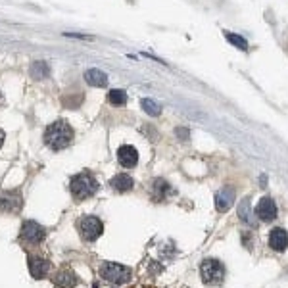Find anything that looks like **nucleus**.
Wrapping results in <instances>:
<instances>
[{
	"label": "nucleus",
	"instance_id": "f03ea898",
	"mask_svg": "<svg viewBox=\"0 0 288 288\" xmlns=\"http://www.w3.org/2000/svg\"><path fill=\"white\" fill-rule=\"evenodd\" d=\"M98 188H100V185H98L96 177L92 175L90 171L79 173L69 183V190H71V196H73L75 202H83L90 198V196H94L98 192Z\"/></svg>",
	"mask_w": 288,
	"mask_h": 288
},
{
	"label": "nucleus",
	"instance_id": "20e7f679",
	"mask_svg": "<svg viewBox=\"0 0 288 288\" xmlns=\"http://www.w3.org/2000/svg\"><path fill=\"white\" fill-rule=\"evenodd\" d=\"M100 277L117 287V285H125L131 281V269L125 265H119V263L104 262L100 265Z\"/></svg>",
	"mask_w": 288,
	"mask_h": 288
},
{
	"label": "nucleus",
	"instance_id": "b1692460",
	"mask_svg": "<svg viewBox=\"0 0 288 288\" xmlns=\"http://www.w3.org/2000/svg\"><path fill=\"white\" fill-rule=\"evenodd\" d=\"M4 138H6V135H4V131H2V129H0V146H2V144H4Z\"/></svg>",
	"mask_w": 288,
	"mask_h": 288
},
{
	"label": "nucleus",
	"instance_id": "393cba45",
	"mask_svg": "<svg viewBox=\"0 0 288 288\" xmlns=\"http://www.w3.org/2000/svg\"><path fill=\"white\" fill-rule=\"evenodd\" d=\"M262 187L263 188L267 187V177H265V175H262Z\"/></svg>",
	"mask_w": 288,
	"mask_h": 288
},
{
	"label": "nucleus",
	"instance_id": "6ab92c4d",
	"mask_svg": "<svg viewBox=\"0 0 288 288\" xmlns=\"http://www.w3.org/2000/svg\"><path fill=\"white\" fill-rule=\"evenodd\" d=\"M140 106H142V110L148 113V115H152V117H158V115L162 113V104L152 100V98H142Z\"/></svg>",
	"mask_w": 288,
	"mask_h": 288
},
{
	"label": "nucleus",
	"instance_id": "ddd939ff",
	"mask_svg": "<svg viewBox=\"0 0 288 288\" xmlns=\"http://www.w3.org/2000/svg\"><path fill=\"white\" fill-rule=\"evenodd\" d=\"M269 246L275 252H285L288 248V233L285 229L277 227L269 233Z\"/></svg>",
	"mask_w": 288,
	"mask_h": 288
},
{
	"label": "nucleus",
	"instance_id": "f3484780",
	"mask_svg": "<svg viewBox=\"0 0 288 288\" xmlns=\"http://www.w3.org/2000/svg\"><path fill=\"white\" fill-rule=\"evenodd\" d=\"M29 73H31L33 79H46V77L50 75V65L46 62H42V60L33 62L31 67H29Z\"/></svg>",
	"mask_w": 288,
	"mask_h": 288
},
{
	"label": "nucleus",
	"instance_id": "2eb2a0df",
	"mask_svg": "<svg viewBox=\"0 0 288 288\" xmlns=\"http://www.w3.org/2000/svg\"><path fill=\"white\" fill-rule=\"evenodd\" d=\"M85 81H87L90 87H106L108 85V75L100 71V69H87L85 71Z\"/></svg>",
	"mask_w": 288,
	"mask_h": 288
},
{
	"label": "nucleus",
	"instance_id": "dca6fc26",
	"mask_svg": "<svg viewBox=\"0 0 288 288\" xmlns=\"http://www.w3.org/2000/svg\"><path fill=\"white\" fill-rule=\"evenodd\" d=\"M173 190L169 187V183L167 181H163V179H156L154 181V185H152V196H154V200H165L167 198V194H171Z\"/></svg>",
	"mask_w": 288,
	"mask_h": 288
},
{
	"label": "nucleus",
	"instance_id": "5701e85b",
	"mask_svg": "<svg viewBox=\"0 0 288 288\" xmlns=\"http://www.w3.org/2000/svg\"><path fill=\"white\" fill-rule=\"evenodd\" d=\"M177 137H183V140H188V131L187 129H177Z\"/></svg>",
	"mask_w": 288,
	"mask_h": 288
},
{
	"label": "nucleus",
	"instance_id": "f8f14e48",
	"mask_svg": "<svg viewBox=\"0 0 288 288\" xmlns=\"http://www.w3.org/2000/svg\"><path fill=\"white\" fill-rule=\"evenodd\" d=\"M54 285L60 288H75L79 285V277L71 269H60L54 277Z\"/></svg>",
	"mask_w": 288,
	"mask_h": 288
},
{
	"label": "nucleus",
	"instance_id": "423d86ee",
	"mask_svg": "<svg viewBox=\"0 0 288 288\" xmlns=\"http://www.w3.org/2000/svg\"><path fill=\"white\" fill-rule=\"evenodd\" d=\"M44 238H46V229L42 225H38L37 221H25L21 225L19 240L25 246H38V244L44 242Z\"/></svg>",
	"mask_w": 288,
	"mask_h": 288
},
{
	"label": "nucleus",
	"instance_id": "a211bd4d",
	"mask_svg": "<svg viewBox=\"0 0 288 288\" xmlns=\"http://www.w3.org/2000/svg\"><path fill=\"white\" fill-rule=\"evenodd\" d=\"M238 217H240L242 223L254 225V217H252V212H250V198H244V200L240 202V206H238Z\"/></svg>",
	"mask_w": 288,
	"mask_h": 288
},
{
	"label": "nucleus",
	"instance_id": "7ed1b4c3",
	"mask_svg": "<svg viewBox=\"0 0 288 288\" xmlns=\"http://www.w3.org/2000/svg\"><path fill=\"white\" fill-rule=\"evenodd\" d=\"M77 231H79V235H81V238L85 242H94V240H98L102 237L104 223L96 215H83L77 221Z\"/></svg>",
	"mask_w": 288,
	"mask_h": 288
},
{
	"label": "nucleus",
	"instance_id": "f257e3e1",
	"mask_svg": "<svg viewBox=\"0 0 288 288\" xmlns=\"http://www.w3.org/2000/svg\"><path fill=\"white\" fill-rule=\"evenodd\" d=\"M42 138H44V144H46L52 152H60L63 150V148H67V146L73 142L75 133H73L71 125H69L65 119H58V121H54V123H50V125L46 127Z\"/></svg>",
	"mask_w": 288,
	"mask_h": 288
},
{
	"label": "nucleus",
	"instance_id": "39448f33",
	"mask_svg": "<svg viewBox=\"0 0 288 288\" xmlns=\"http://www.w3.org/2000/svg\"><path fill=\"white\" fill-rule=\"evenodd\" d=\"M200 275L206 285H212V287L221 285L225 279V265L217 260H204L200 265Z\"/></svg>",
	"mask_w": 288,
	"mask_h": 288
},
{
	"label": "nucleus",
	"instance_id": "412c9836",
	"mask_svg": "<svg viewBox=\"0 0 288 288\" xmlns=\"http://www.w3.org/2000/svg\"><path fill=\"white\" fill-rule=\"evenodd\" d=\"M225 38L238 50H248V40L244 37H240L237 33H231V31H225Z\"/></svg>",
	"mask_w": 288,
	"mask_h": 288
},
{
	"label": "nucleus",
	"instance_id": "9d476101",
	"mask_svg": "<svg viewBox=\"0 0 288 288\" xmlns=\"http://www.w3.org/2000/svg\"><path fill=\"white\" fill-rule=\"evenodd\" d=\"M235 204V188L233 187H223L217 194H215V208L217 212L225 213L233 208Z\"/></svg>",
	"mask_w": 288,
	"mask_h": 288
},
{
	"label": "nucleus",
	"instance_id": "0eeeda50",
	"mask_svg": "<svg viewBox=\"0 0 288 288\" xmlns=\"http://www.w3.org/2000/svg\"><path fill=\"white\" fill-rule=\"evenodd\" d=\"M23 206V198L19 190H6L0 194V212L2 213H17Z\"/></svg>",
	"mask_w": 288,
	"mask_h": 288
},
{
	"label": "nucleus",
	"instance_id": "4468645a",
	"mask_svg": "<svg viewBox=\"0 0 288 288\" xmlns=\"http://www.w3.org/2000/svg\"><path fill=\"white\" fill-rule=\"evenodd\" d=\"M110 185L115 192H129L131 188L135 187V181H133V177L127 175V173H119V175H115L110 181Z\"/></svg>",
	"mask_w": 288,
	"mask_h": 288
},
{
	"label": "nucleus",
	"instance_id": "6e6552de",
	"mask_svg": "<svg viewBox=\"0 0 288 288\" xmlns=\"http://www.w3.org/2000/svg\"><path fill=\"white\" fill-rule=\"evenodd\" d=\"M27 267H29L31 277L37 279V281L48 277V273H50V262L42 256H29L27 258Z\"/></svg>",
	"mask_w": 288,
	"mask_h": 288
},
{
	"label": "nucleus",
	"instance_id": "1a4fd4ad",
	"mask_svg": "<svg viewBox=\"0 0 288 288\" xmlns=\"http://www.w3.org/2000/svg\"><path fill=\"white\" fill-rule=\"evenodd\" d=\"M256 215L265 221V223H269V221H273L277 217V204L275 200L271 198V196H263L262 200L258 202V206H256Z\"/></svg>",
	"mask_w": 288,
	"mask_h": 288
},
{
	"label": "nucleus",
	"instance_id": "9b49d317",
	"mask_svg": "<svg viewBox=\"0 0 288 288\" xmlns=\"http://www.w3.org/2000/svg\"><path fill=\"white\" fill-rule=\"evenodd\" d=\"M117 160L123 167H135L138 163V152L131 144H123L117 148Z\"/></svg>",
	"mask_w": 288,
	"mask_h": 288
},
{
	"label": "nucleus",
	"instance_id": "aec40b11",
	"mask_svg": "<svg viewBox=\"0 0 288 288\" xmlns=\"http://www.w3.org/2000/svg\"><path fill=\"white\" fill-rule=\"evenodd\" d=\"M108 102L112 106H125L127 104V92L121 88H113L108 92Z\"/></svg>",
	"mask_w": 288,
	"mask_h": 288
},
{
	"label": "nucleus",
	"instance_id": "4be33fe9",
	"mask_svg": "<svg viewBox=\"0 0 288 288\" xmlns=\"http://www.w3.org/2000/svg\"><path fill=\"white\" fill-rule=\"evenodd\" d=\"M65 37H75V38H85V40H90V35H81V33H63Z\"/></svg>",
	"mask_w": 288,
	"mask_h": 288
}]
</instances>
